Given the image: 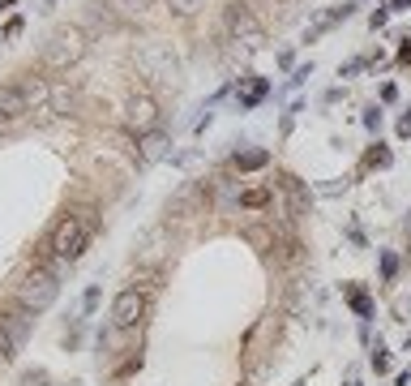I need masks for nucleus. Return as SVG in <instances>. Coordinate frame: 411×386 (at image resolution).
<instances>
[{
    "mask_svg": "<svg viewBox=\"0 0 411 386\" xmlns=\"http://www.w3.org/2000/svg\"><path fill=\"white\" fill-rule=\"evenodd\" d=\"M86 47H90V39H86V31L82 26H56V31L47 35V43H43V69H56V73H65V69H73L77 61L86 56Z\"/></svg>",
    "mask_w": 411,
    "mask_h": 386,
    "instance_id": "nucleus-1",
    "label": "nucleus"
},
{
    "mask_svg": "<svg viewBox=\"0 0 411 386\" xmlns=\"http://www.w3.org/2000/svg\"><path fill=\"white\" fill-rule=\"evenodd\" d=\"M60 296V283H56V271H26L22 283H17V305L31 309V314H43V309H51Z\"/></svg>",
    "mask_w": 411,
    "mask_h": 386,
    "instance_id": "nucleus-2",
    "label": "nucleus"
},
{
    "mask_svg": "<svg viewBox=\"0 0 411 386\" xmlns=\"http://www.w3.org/2000/svg\"><path fill=\"white\" fill-rule=\"evenodd\" d=\"M86 241H90V227H86V219L65 215V219L56 223V232H51V253H56L60 262H69V266H73L77 257H82Z\"/></svg>",
    "mask_w": 411,
    "mask_h": 386,
    "instance_id": "nucleus-3",
    "label": "nucleus"
},
{
    "mask_svg": "<svg viewBox=\"0 0 411 386\" xmlns=\"http://www.w3.org/2000/svg\"><path fill=\"white\" fill-rule=\"evenodd\" d=\"M227 31L236 35V43H244L249 51H262V47H266V31H262V22L249 13L244 0H231V9H227Z\"/></svg>",
    "mask_w": 411,
    "mask_h": 386,
    "instance_id": "nucleus-4",
    "label": "nucleus"
},
{
    "mask_svg": "<svg viewBox=\"0 0 411 386\" xmlns=\"http://www.w3.org/2000/svg\"><path fill=\"white\" fill-rule=\"evenodd\" d=\"M142 314H146V296H142L137 288H124V292L112 300V326H116V330H133V326L142 322Z\"/></svg>",
    "mask_w": 411,
    "mask_h": 386,
    "instance_id": "nucleus-5",
    "label": "nucleus"
},
{
    "mask_svg": "<svg viewBox=\"0 0 411 386\" xmlns=\"http://www.w3.org/2000/svg\"><path fill=\"white\" fill-rule=\"evenodd\" d=\"M159 103H154L150 95H128V103H124V120L137 129V134H150V129H159Z\"/></svg>",
    "mask_w": 411,
    "mask_h": 386,
    "instance_id": "nucleus-6",
    "label": "nucleus"
},
{
    "mask_svg": "<svg viewBox=\"0 0 411 386\" xmlns=\"http://www.w3.org/2000/svg\"><path fill=\"white\" fill-rule=\"evenodd\" d=\"M137 154L146 163H159L171 154V138L163 134V129H150V134H137Z\"/></svg>",
    "mask_w": 411,
    "mask_h": 386,
    "instance_id": "nucleus-7",
    "label": "nucleus"
},
{
    "mask_svg": "<svg viewBox=\"0 0 411 386\" xmlns=\"http://www.w3.org/2000/svg\"><path fill=\"white\" fill-rule=\"evenodd\" d=\"M31 318H35V314H31V309H22V305L9 309V314H0V330L13 339V348L26 344V335H31Z\"/></svg>",
    "mask_w": 411,
    "mask_h": 386,
    "instance_id": "nucleus-8",
    "label": "nucleus"
},
{
    "mask_svg": "<svg viewBox=\"0 0 411 386\" xmlns=\"http://www.w3.org/2000/svg\"><path fill=\"white\" fill-rule=\"evenodd\" d=\"M77 108V90L69 86V82H51V90H47V112L51 116H69Z\"/></svg>",
    "mask_w": 411,
    "mask_h": 386,
    "instance_id": "nucleus-9",
    "label": "nucleus"
},
{
    "mask_svg": "<svg viewBox=\"0 0 411 386\" xmlns=\"http://www.w3.org/2000/svg\"><path fill=\"white\" fill-rule=\"evenodd\" d=\"M26 108H31V103H26V95H22L17 82H13V86H0V112H5L9 120H17Z\"/></svg>",
    "mask_w": 411,
    "mask_h": 386,
    "instance_id": "nucleus-10",
    "label": "nucleus"
},
{
    "mask_svg": "<svg viewBox=\"0 0 411 386\" xmlns=\"http://www.w3.org/2000/svg\"><path fill=\"white\" fill-rule=\"evenodd\" d=\"M266 163H270L266 150H240V154H236V168H240V172H257V168H266Z\"/></svg>",
    "mask_w": 411,
    "mask_h": 386,
    "instance_id": "nucleus-11",
    "label": "nucleus"
},
{
    "mask_svg": "<svg viewBox=\"0 0 411 386\" xmlns=\"http://www.w3.org/2000/svg\"><path fill=\"white\" fill-rule=\"evenodd\" d=\"M266 90H270V82H262V77H257V82L249 86V95L240 99V108H257V103H262V99H266Z\"/></svg>",
    "mask_w": 411,
    "mask_h": 386,
    "instance_id": "nucleus-12",
    "label": "nucleus"
},
{
    "mask_svg": "<svg viewBox=\"0 0 411 386\" xmlns=\"http://www.w3.org/2000/svg\"><path fill=\"white\" fill-rule=\"evenodd\" d=\"M347 300H351V309H355V314H360V318H369V314H373V305H369V296H364V292H360V288H347Z\"/></svg>",
    "mask_w": 411,
    "mask_h": 386,
    "instance_id": "nucleus-13",
    "label": "nucleus"
},
{
    "mask_svg": "<svg viewBox=\"0 0 411 386\" xmlns=\"http://www.w3.org/2000/svg\"><path fill=\"white\" fill-rule=\"evenodd\" d=\"M201 5H206V0H167V9H171V13H180V17H193Z\"/></svg>",
    "mask_w": 411,
    "mask_h": 386,
    "instance_id": "nucleus-14",
    "label": "nucleus"
},
{
    "mask_svg": "<svg viewBox=\"0 0 411 386\" xmlns=\"http://www.w3.org/2000/svg\"><path fill=\"white\" fill-rule=\"evenodd\" d=\"M369 168H390V150H385L381 142H377V146L369 150Z\"/></svg>",
    "mask_w": 411,
    "mask_h": 386,
    "instance_id": "nucleus-15",
    "label": "nucleus"
},
{
    "mask_svg": "<svg viewBox=\"0 0 411 386\" xmlns=\"http://www.w3.org/2000/svg\"><path fill=\"white\" fill-rule=\"evenodd\" d=\"M266 198H270L266 189H253V193H240V202H244V206H266Z\"/></svg>",
    "mask_w": 411,
    "mask_h": 386,
    "instance_id": "nucleus-16",
    "label": "nucleus"
},
{
    "mask_svg": "<svg viewBox=\"0 0 411 386\" xmlns=\"http://www.w3.org/2000/svg\"><path fill=\"white\" fill-rule=\"evenodd\" d=\"M385 22H390V5H385V9H373V13H369V26H373V31H377V26H385Z\"/></svg>",
    "mask_w": 411,
    "mask_h": 386,
    "instance_id": "nucleus-17",
    "label": "nucleus"
},
{
    "mask_svg": "<svg viewBox=\"0 0 411 386\" xmlns=\"http://www.w3.org/2000/svg\"><path fill=\"white\" fill-rule=\"evenodd\" d=\"M394 271H399V257H394V253H385V257H381V275H385V279H394Z\"/></svg>",
    "mask_w": 411,
    "mask_h": 386,
    "instance_id": "nucleus-18",
    "label": "nucleus"
},
{
    "mask_svg": "<svg viewBox=\"0 0 411 386\" xmlns=\"http://www.w3.org/2000/svg\"><path fill=\"white\" fill-rule=\"evenodd\" d=\"M373 369H377V373L390 369V356H385V348H377V352H373Z\"/></svg>",
    "mask_w": 411,
    "mask_h": 386,
    "instance_id": "nucleus-19",
    "label": "nucleus"
},
{
    "mask_svg": "<svg viewBox=\"0 0 411 386\" xmlns=\"http://www.w3.org/2000/svg\"><path fill=\"white\" fill-rule=\"evenodd\" d=\"M399 138H411V112L399 116Z\"/></svg>",
    "mask_w": 411,
    "mask_h": 386,
    "instance_id": "nucleus-20",
    "label": "nucleus"
},
{
    "mask_svg": "<svg viewBox=\"0 0 411 386\" xmlns=\"http://www.w3.org/2000/svg\"><path fill=\"white\" fill-rule=\"evenodd\" d=\"M364 124H369V129H377V124H381V112H377V108H369V112H364Z\"/></svg>",
    "mask_w": 411,
    "mask_h": 386,
    "instance_id": "nucleus-21",
    "label": "nucleus"
},
{
    "mask_svg": "<svg viewBox=\"0 0 411 386\" xmlns=\"http://www.w3.org/2000/svg\"><path fill=\"white\" fill-rule=\"evenodd\" d=\"M411 5V0H390V9H407Z\"/></svg>",
    "mask_w": 411,
    "mask_h": 386,
    "instance_id": "nucleus-22",
    "label": "nucleus"
},
{
    "mask_svg": "<svg viewBox=\"0 0 411 386\" xmlns=\"http://www.w3.org/2000/svg\"><path fill=\"white\" fill-rule=\"evenodd\" d=\"M5 124H9V116H5V112H0V129H5Z\"/></svg>",
    "mask_w": 411,
    "mask_h": 386,
    "instance_id": "nucleus-23",
    "label": "nucleus"
},
{
    "mask_svg": "<svg viewBox=\"0 0 411 386\" xmlns=\"http://www.w3.org/2000/svg\"><path fill=\"white\" fill-rule=\"evenodd\" d=\"M120 5H142V0H120Z\"/></svg>",
    "mask_w": 411,
    "mask_h": 386,
    "instance_id": "nucleus-24",
    "label": "nucleus"
},
{
    "mask_svg": "<svg viewBox=\"0 0 411 386\" xmlns=\"http://www.w3.org/2000/svg\"><path fill=\"white\" fill-rule=\"evenodd\" d=\"M407 232H411V215H407Z\"/></svg>",
    "mask_w": 411,
    "mask_h": 386,
    "instance_id": "nucleus-25",
    "label": "nucleus"
},
{
    "mask_svg": "<svg viewBox=\"0 0 411 386\" xmlns=\"http://www.w3.org/2000/svg\"><path fill=\"white\" fill-rule=\"evenodd\" d=\"M47 5H51V0H47Z\"/></svg>",
    "mask_w": 411,
    "mask_h": 386,
    "instance_id": "nucleus-26",
    "label": "nucleus"
}]
</instances>
